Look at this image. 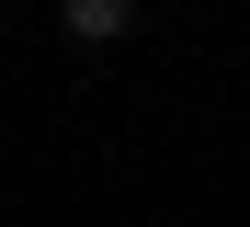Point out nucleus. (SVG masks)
Here are the masks:
<instances>
[{
    "label": "nucleus",
    "instance_id": "1",
    "mask_svg": "<svg viewBox=\"0 0 250 227\" xmlns=\"http://www.w3.org/2000/svg\"><path fill=\"white\" fill-rule=\"evenodd\" d=\"M137 12H148V0H57V23H68L80 45H125V34H137Z\"/></svg>",
    "mask_w": 250,
    "mask_h": 227
}]
</instances>
